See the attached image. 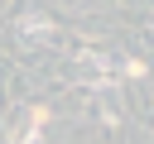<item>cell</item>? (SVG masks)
Here are the masks:
<instances>
[{
  "mask_svg": "<svg viewBox=\"0 0 154 144\" xmlns=\"http://www.w3.org/2000/svg\"><path fill=\"white\" fill-rule=\"evenodd\" d=\"M43 125H48V106H29V120L14 130V144H34L43 134Z\"/></svg>",
  "mask_w": 154,
  "mask_h": 144,
  "instance_id": "7a4b0ae2",
  "label": "cell"
},
{
  "mask_svg": "<svg viewBox=\"0 0 154 144\" xmlns=\"http://www.w3.org/2000/svg\"><path fill=\"white\" fill-rule=\"evenodd\" d=\"M14 29H19V38H24V43H48V38H53V19H48V14H38V10L19 14V24H14Z\"/></svg>",
  "mask_w": 154,
  "mask_h": 144,
  "instance_id": "6da1fadb",
  "label": "cell"
}]
</instances>
